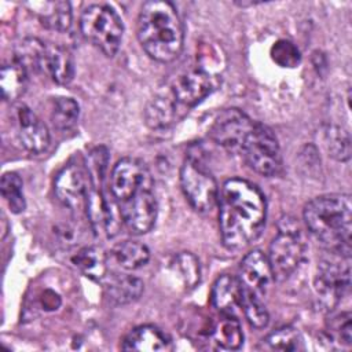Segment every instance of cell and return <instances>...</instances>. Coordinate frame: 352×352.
Masks as SVG:
<instances>
[{
    "label": "cell",
    "mask_w": 352,
    "mask_h": 352,
    "mask_svg": "<svg viewBox=\"0 0 352 352\" xmlns=\"http://www.w3.org/2000/svg\"><path fill=\"white\" fill-rule=\"evenodd\" d=\"M304 221L314 238L327 250L351 256L352 201L349 194H326L304 208Z\"/></svg>",
    "instance_id": "7a4b0ae2"
},
{
    "label": "cell",
    "mask_w": 352,
    "mask_h": 352,
    "mask_svg": "<svg viewBox=\"0 0 352 352\" xmlns=\"http://www.w3.org/2000/svg\"><path fill=\"white\" fill-rule=\"evenodd\" d=\"M144 188H153V177L142 160L128 157L114 165L110 176V190L117 204Z\"/></svg>",
    "instance_id": "30bf717a"
},
{
    "label": "cell",
    "mask_w": 352,
    "mask_h": 352,
    "mask_svg": "<svg viewBox=\"0 0 352 352\" xmlns=\"http://www.w3.org/2000/svg\"><path fill=\"white\" fill-rule=\"evenodd\" d=\"M113 260L124 270H138L150 260V250L136 241H122L111 249Z\"/></svg>",
    "instance_id": "603a6c76"
},
{
    "label": "cell",
    "mask_w": 352,
    "mask_h": 352,
    "mask_svg": "<svg viewBox=\"0 0 352 352\" xmlns=\"http://www.w3.org/2000/svg\"><path fill=\"white\" fill-rule=\"evenodd\" d=\"M217 204L220 234L227 249H243L260 236L265 226L267 201L256 184L230 179L219 191Z\"/></svg>",
    "instance_id": "6da1fadb"
},
{
    "label": "cell",
    "mask_w": 352,
    "mask_h": 352,
    "mask_svg": "<svg viewBox=\"0 0 352 352\" xmlns=\"http://www.w3.org/2000/svg\"><path fill=\"white\" fill-rule=\"evenodd\" d=\"M213 341L224 349H238L243 342V333L236 316L223 315L212 331Z\"/></svg>",
    "instance_id": "484cf974"
},
{
    "label": "cell",
    "mask_w": 352,
    "mask_h": 352,
    "mask_svg": "<svg viewBox=\"0 0 352 352\" xmlns=\"http://www.w3.org/2000/svg\"><path fill=\"white\" fill-rule=\"evenodd\" d=\"M82 36L106 56H114L121 45L124 23L117 11L107 4L88 6L80 18Z\"/></svg>",
    "instance_id": "5b68a950"
},
{
    "label": "cell",
    "mask_w": 352,
    "mask_h": 352,
    "mask_svg": "<svg viewBox=\"0 0 352 352\" xmlns=\"http://www.w3.org/2000/svg\"><path fill=\"white\" fill-rule=\"evenodd\" d=\"M23 184L21 177L14 173V172H7L1 177L0 183V190L1 195L8 204L11 212L14 213H21L26 208L25 197H23Z\"/></svg>",
    "instance_id": "83f0119b"
},
{
    "label": "cell",
    "mask_w": 352,
    "mask_h": 352,
    "mask_svg": "<svg viewBox=\"0 0 352 352\" xmlns=\"http://www.w3.org/2000/svg\"><path fill=\"white\" fill-rule=\"evenodd\" d=\"M85 210L92 230L96 235H104L111 238L117 234L120 220L114 208V202H110L100 188L89 187L85 198Z\"/></svg>",
    "instance_id": "2e32d148"
},
{
    "label": "cell",
    "mask_w": 352,
    "mask_h": 352,
    "mask_svg": "<svg viewBox=\"0 0 352 352\" xmlns=\"http://www.w3.org/2000/svg\"><path fill=\"white\" fill-rule=\"evenodd\" d=\"M351 287V256L329 252L318 264L314 289L319 305L331 311Z\"/></svg>",
    "instance_id": "8992f818"
},
{
    "label": "cell",
    "mask_w": 352,
    "mask_h": 352,
    "mask_svg": "<svg viewBox=\"0 0 352 352\" xmlns=\"http://www.w3.org/2000/svg\"><path fill=\"white\" fill-rule=\"evenodd\" d=\"M106 296L116 304L124 305L136 301L143 293V282L128 274L107 272L102 279Z\"/></svg>",
    "instance_id": "ac0fdd59"
},
{
    "label": "cell",
    "mask_w": 352,
    "mask_h": 352,
    "mask_svg": "<svg viewBox=\"0 0 352 352\" xmlns=\"http://www.w3.org/2000/svg\"><path fill=\"white\" fill-rule=\"evenodd\" d=\"M307 246L294 217L283 216L278 223V234L270 245L267 254L274 279L283 282L289 279L302 264Z\"/></svg>",
    "instance_id": "277c9868"
},
{
    "label": "cell",
    "mask_w": 352,
    "mask_h": 352,
    "mask_svg": "<svg viewBox=\"0 0 352 352\" xmlns=\"http://www.w3.org/2000/svg\"><path fill=\"white\" fill-rule=\"evenodd\" d=\"M254 121L239 109H226L213 121L209 136L210 139L234 154H241L242 147L253 129Z\"/></svg>",
    "instance_id": "9c48e42d"
},
{
    "label": "cell",
    "mask_w": 352,
    "mask_h": 352,
    "mask_svg": "<svg viewBox=\"0 0 352 352\" xmlns=\"http://www.w3.org/2000/svg\"><path fill=\"white\" fill-rule=\"evenodd\" d=\"M324 142L330 155L338 161H348L351 157V136L341 126H327L324 131Z\"/></svg>",
    "instance_id": "4dcf8cb0"
},
{
    "label": "cell",
    "mask_w": 352,
    "mask_h": 352,
    "mask_svg": "<svg viewBox=\"0 0 352 352\" xmlns=\"http://www.w3.org/2000/svg\"><path fill=\"white\" fill-rule=\"evenodd\" d=\"M138 38L146 54L162 63L175 60L183 48L182 19L169 1H146L138 16Z\"/></svg>",
    "instance_id": "3957f363"
},
{
    "label": "cell",
    "mask_w": 352,
    "mask_h": 352,
    "mask_svg": "<svg viewBox=\"0 0 352 352\" xmlns=\"http://www.w3.org/2000/svg\"><path fill=\"white\" fill-rule=\"evenodd\" d=\"M179 104L175 100L170 88L160 91L147 103L144 110L146 124L153 129L168 128L176 118Z\"/></svg>",
    "instance_id": "ffe728a7"
},
{
    "label": "cell",
    "mask_w": 352,
    "mask_h": 352,
    "mask_svg": "<svg viewBox=\"0 0 352 352\" xmlns=\"http://www.w3.org/2000/svg\"><path fill=\"white\" fill-rule=\"evenodd\" d=\"M28 84V70L15 59L1 67L0 87L3 98L8 102H15L22 96Z\"/></svg>",
    "instance_id": "cb8c5ba5"
},
{
    "label": "cell",
    "mask_w": 352,
    "mask_h": 352,
    "mask_svg": "<svg viewBox=\"0 0 352 352\" xmlns=\"http://www.w3.org/2000/svg\"><path fill=\"white\" fill-rule=\"evenodd\" d=\"M73 264L89 279L102 280L107 274L106 256L95 246L81 248L72 258Z\"/></svg>",
    "instance_id": "d4e9b609"
},
{
    "label": "cell",
    "mask_w": 352,
    "mask_h": 352,
    "mask_svg": "<svg viewBox=\"0 0 352 352\" xmlns=\"http://www.w3.org/2000/svg\"><path fill=\"white\" fill-rule=\"evenodd\" d=\"M270 55L278 66L287 69L296 67L301 60V54L298 48L292 41L285 38L278 40L272 44Z\"/></svg>",
    "instance_id": "d6a6232c"
},
{
    "label": "cell",
    "mask_w": 352,
    "mask_h": 352,
    "mask_svg": "<svg viewBox=\"0 0 352 352\" xmlns=\"http://www.w3.org/2000/svg\"><path fill=\"white\" fill-rule=\"evenodd\" d=\"M238 279L243 290L261 298L274 279L267 254L258 249L249 252L241 261Z\"/></svg>",
    "instance_id": "9a60e30c"
},
{
    "label": "cell",
    "mask_w": 352,
    "mask_h": 352,
    "mask_svg": "<svg viewBox=\"0 0 352 352\" xmlns=\"http://www.w3.org/2000/svg\"><path fill=\"white\" fill-rule=\"evenodd\" d=\"M169 337L154 326H139L133 329L124 340L122 349L125 351H140V352H154V351H168L170 349Z\"/></svg>",
    "instance_id": "44dd1931"
},
{
    "label": "cell",
    "mask_w": 352,
    "mask_h": 352,
    "mask_svg": "<svg viewBox=\"0 0 352 352\" xmlns=\"http://www.w3.org/2000/svg\"><path fill=\"white\" fill-rule=\"evenodd\" d=\"M172 95L179 106L194 107L214 89V77L202 69H191L176 77Z\"/></svg>",
    "instance_id": "4fadbf2b"
},
{
    "label": "cell",
    "mask_w": 352,
    "mask_h": 352,
    "mask_svg": "<svg viewBox=\"0 0 352 352\" xmlns=\"http://www.w3.org/2000/svg\"><path fill=\"white\" fill-rule=\"evenodd\" d=\"M45 45V43L37 38H26L18 44L14 59L21 63L28 73L30 70H43Z\"/></svg>",
    "instance_id": "4316f807"
},
{
    "label": "cell",
    "mask_w": 352,
    "mask_h": 352,
    "mask_svg": "<svg viewBox=\"0 0 352 352\" xmlns=\"http://www.w3.org/2000/svg\"><path fill=\"white\" fill-rule=\"evenodd\" d=\"M241 155L261 176H275L282 166V157L275 133L264 124L254 122Z\"/></svg>",
    "instance_id": "52a82bcc"
},
{
    "label": "cell",
    "mask_w": 352,
    "mask_h": 352,
    "mask_svg": "<svg viewBox=\"0 0 352 352\" xmlns=\"http://www.w3.org/2000/svg\"><path fill=\"white\" fill-rule=\"evenodd\" d=\"M107 162H109V153L106 147H95L87 158V172L88 177L91 182L92 187L100 188V183L103 182L106 169H107Z\"/></svg>",
    "instance_id": "e575fe53"
},
{
    "label": "cell",
    "mask_w": 352,
    "mask_h": 352,
    "mask_svg": "<svg viewBox=\"0 0 352 352\" xmlns=\"http://www.w3.org/2000/svg\"><path fill=\"white\" fill-rule=\"evenodd\" d=\"M14 126L19 143L30 153L40 154L50 144L47 125L25 104L14 109Z\"/></svg>",
    "instance_id": "5bb4252c"
},
{
    "label": "cell",
    "mask_w": 352,
    "mask_h": 352,
    "mask_svg": "<svg viewBox=\"0 0 352 352\" xmlns=\"http://www.w3.org/2000/svg\"><path fill=\"white\" fill-rule=\"evenodd\" d=\"M242 312L248 322L256 329H263L268 323V312L261 298L252 293H248L246 290H243L242 296Z\"/></svg>",
    "instance_id": "1f68e13d"
},
{
    "label": "cell",
    "mask_w": 352,
    "mask_h": 352,
    "mask_svg": "<svg viewBox=\"0 0 352 352\" xmlns=\"http://www.w3.org/2000/svg\"><path fill=\"white\" fill-rule=\"evenodd\" d=\"M242 296L243 289L238 278L231 275H223L217 278L212 287V305L221 315L236 316V312H242Z\"/></svg>",
    "instance_id": "e0dca14e"
},
{
    "label": "cell",
    "mask_w": 352,
    "mask_h": 352,
    "mask_svg": "<svg viewBox=\"0 0 352 352\" xmlns=\"http://www.w3.org/2000/svg\"><path fill=\"white\" fill-rule=\"evenodd\" d=\"M180 186L188 204L198 212H209L217 204L220 190L214 177L191 157L180 168Z\"/></svg>",
    "instance_id": "ba28073f"
},
{
    "label": "cell",
    "mask_w": 352,
    "mask_h": 352,
    "mask_svg": "<svg viewBox=\"0 0 352 352\" xmlns=\"http://www.w3.org/2000/svg\"><path fill=\"white\" fill-rule=\"evenodd\" d=\"M349 312L334 316L329 323V338L336 340L341 345L352 344V320Z\"/></svg>",
    "instance_id": "d590c367"
},
{
    "label": "cell",
    "mask_w": 352,
    "mask_h": 352,
    "mask_svg": "<svg viewBox=\"0 0 352 352\" xmlns=\"http://www.w3.org/2000/svg\"><path fill=\"white\" fill-rule=\"evenodd\" d=\"M117 205L121 221L132 234H146L153 228L158 213V205L153 188L140 190Z\"/></svg>",
    "instance_id": "8fae6325"
},
{
    "label": "cell",
    "mask_w": 352,
    "mask_h": 352,
    "mask_svg": "<svg viewBox=\"0 0 352 352\" xmlns=\"http://www.w3.org/2000/svg\"><path fill=\"white\" fill-rule=\"evenodd\" d=\"M40 23L55 32H66L72 26V6L69 1H37L26 4Z\"/></svg>",
    "instance_id": "d6986e66"
},
{
    "label": "cell",
    "mask_w": 352,
    "mask_h": 352,
    "mask_svg": "<svg viewBox=\"0 0 352 352\" xmlns=\"http://www.w3.org/2000/svg\"><path fill=\"white\" fill-rule=\"evenodd\" d=\"M91 182L88 172L76 162L66 165L55 179V194L58 199L69 209L78 210L85 206V198Z\"/></svg>",
    "instance_id": "7c38bea8"
},
{
    "label": "cell",
    "mask_w": 352,
    "mask_h": 352,
    "mask_svg": "<svg viewBox=\"0 0 352 352\" xmlns=\"http://www.w3.org/2000/svg\"><path fill=\"white\" fill-rule=\"evenodd\" d=\"M263 344L267 349L272 351H298L302 349V338L301 334L289 326L276 329L271 334H268L264 340Z\"/></svg>",
    "instance_id": "f1b7e54d"
},
{
    "label": "cell",
    "mask_w": 352,
    "mask_h": 352,
    "mask_svg": "<svg viewBox=\"0 0 352 352\" xmlns=\"http://www.w3.org/2000/svg\"><path fill=\"white\" fill-rule=\"evenodd\" d=\"M43 70L60 84H69L74 77V62L70 52L59 45H45Z\"/></svg>",
    "instance_id": "7402d4cb"
},
{
    "label": "cell",
    "mask_w": 352,
    "mask_h": 352,
    "mask_svg": "<svg viewBox=\"0 0 352 352\" xmlns=\"http://www.w3.org/2000/svg\"><path fill=\"white\" fill-rule=\"evenodd\" d=\"M175 268L179 272L180 278L183 279L186 287H195L201 278V268L199 263L194 254L188 252H183L175 257Z\"/></svg>",
    "instance_id": "836d02e7"
},
{
    "label": "cell",
    "mask_w": 352,
    "mask_h": 352,
    "mask_svg": "<svg viewBox=\"0 0 352 352\" xmlns=\"http://www.w3.org/2000/svg\"><path fill=\"white\" fill-rule=\"evenodd\" d=\"M80 107L78 103L72 98H58L55 100L51 121L56 129L67 131L73 128L78 120Z\"/></svg>",
    "instance_id": "f546056e"
}]
</instances>
